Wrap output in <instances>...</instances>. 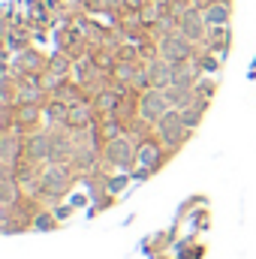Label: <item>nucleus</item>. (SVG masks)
Masks as SVG:
<instances>
[{
	"label": "nucleus",
	"mask_w": 256,
	"mask_h": 259,
	"mask_svg": "<svg viewBox=\"0 0 256 259\" xmlns=\"http://www.w3.org/2000/svg\"><path fill=\"white\" fill-rule=\"evenodd\" d=\"M202 12H205L208 27H229V15H232L229 0H214V3H208Z\"/></svg>",
	"instance_id": "obj_9"
},
{
	"label": "nucleus",
	"mask_w": 256,
	"mask_h": 259,
	"mask_svg": "<svg viewBox=\"0 0 256 259\" xmlns=\"http://www.w3.org/2000/svg\"><path fill=\"white\" fill-rule=\"evenodd\" d=\"M124 187H127V178H124V175L109 181V193H118V190H124Z\"/></svg>",
	"instance_id": "obj_21"
},
{
	"label": "nucleus",
	"mask_w": 256,
	"mask_h": 259,
	"mask_svg": "<svg viewBox=\"0 0 256 259\" xmlns=\"http://www.w3.org/2000/svg\"><path fill=\"white\" fill-rule=\"evenodd\" d=\"M178 30L193 39V42H205L208 39V21H205V12L199 9V6H190V9H184L181 12V18H178Z\"/></svg>",
	"instance_id": "obj_5"
},
{
	"label": "nucleus",
	"mask_w": 256,
	"mask_h": 259,
	"mask_svg": "<svg viewBox=\"0 0 256 259\" xmlns=\"http://www.w3.org/2000/svg\"><path fill=\"white\" fill-rule=\"evenodd\" d=\"M157 136H160V142H163L169 151H175L178 145L187 142L190 130H187L184 118H181V109H169V112L157 121Z\"/></svg>",
	"instance_id": "obj_1"
},
{
	"label": "nucleus",
	"mask_w": 256,
	"mask_h": 259,
	"mask_svg": "<svg viewBox=\"0 0 256 259\" xmlns=\"http://www.w3.org/2000/svg\"><path fill=\"white\" fill-rule=\"evenodd\" d=\"M58 226V214H49V211H39L36 217H33V229H39V232H52Z\"/></svg>",
	"instance_id": "obj_16"
},
{
	"label": "nucleus",
	"mask_w": 256,
	"mask_h": 259,
	"mask_svg": "<svg viewBox=\"0 0 256 259\" xmlns=\"http://www.w3.org/2000/svg\"><path fill=\"white\" fill-rule=\"evenodd\" d=\"M69 124L72 127H88L91 124V109L88 106H69Z\"/></svg>",
	"instance_id": "obj_15"
},
{
	"label": "nucleus",
	"mask_w": 256,
	"mask_h": 259,
	"mask_svg": "<svg viewBox=\"0 0 256 259\" xmlns=\"http://www.w3.org/2000/svg\"><path fill=\"white\" fill-rule=\"evenodd\" d=\"M106 160H109V166H115V169H121V172H130L133 166H139L136 148L130 145L124 136L109 139V145H106Z\"/></svg>",
	"instance_id": "obj_4"
},
{
	"label": "nucleus",
	"mask_w": 256,
	"mask_h": 259,
	"mask_svg": "<svg viewBox=\"0 0 256 259\" xmlns=\"http://www.w3.org/2000/svg\"><path fill=\"white\" fill-rule=\"evenodd\" d=\"M193 6H199V9H205V6H208V3H214V0H190Z\"/></svg>",
	"instance_id": "obj_22"
},
{
	"label": "nucleus",
	"mask_w": 256,
	"mask_h": 259,
	"mask_svg": "<svg viewBox=\"0 0 256 259\" xmlns=\"http://www.w3.org/2000/svg\"><path fill=\"white\" fill-rule=\"evenodd\" d=\"M163 91H166V100H169V106H172V109H184V106H190L193 100H196V88L169 84V88H163Z\"/></svg>",
	"instance_id": "obj_11"
},
{
	"label": "nucleus",
	"mask_w": 256,
	"mask_h": 259,
	"mask_svg": "<svg viewBox=\"0 0 256 259\" xmlns=\"http://www.w3.org/2000/svg\"><path fill=\"white\" fill-rule=\"evenodd\" d=\"M208 36H211V42H208V49L217 55V49H220V55L226 52V46H229V30L226 27H211L208 30Z\"/></svg>",
	"instance_id": "obj_14"
},
{
	"label": "nucleus",
	"mask_w": 256,
	"mask_h": 259,
	"mask_svg": "<svg viewBox=\"0 0 256 259\" xmlns=\"http://www.w3.org/2000/svg\"><path fill=\"white\" fill-rule=\"evenodd\" d=\"M196 97L205 100V103H211V97H214V81H211V78H199V81H196Z\"/></svg>",
	"instance_id": "obj_18"
},
{
	"label": "nucleus",
	"mask_w": 256,
	"mask_h": 259,
	"mask_svg": "<svg viewBox=\"0 0 256 259\" xmlns=\"http://www.w3.org/2000/svg\"><path fill=\"white\" fill-rule=\"evenodd\" d=\"M169 109H172V106H169L163 88H148V91L139 97V118H142L145 124H157Z\"/></svg>",
	"instance_id": "obj_3"
},
{
	"label": "nucleus",
	"mask_w": 256,
	"mask_h": 259,
	"mask_svg": "<svg viewBox=\"0 0 256 259\" xmlns=\"http://www.w3.org/2000/svg\"><path fill=\"white\" fill-rule=\"evenodd\" d=\"M121 97H124L121 88H115V91H103V94L97 97V109H103V112H115V109L121 106Z\"/></svg>",
	"instance_id": "obj_13"
},
{
	"label": "nucleus",
	"mask_w": 256,
	"mask_h": 259,
	"mask_svg": "<svg viewBox=\"0 0 256 259\" xmlns=\"http://www.w3.org/2000/svg\"><path fill=\"white\" fill-rule=\"evenodd\" d=\"M6 49H9V52H12V49H21V52H24V49H27V36L9 30V33H6Z\"/></svg>",
	"instance_id": "obj_20"
},
{
	"label": "nucleus",
	"mask_w": 256,
	"mask_h": 259,
	"mask_svg": "<svg viewBox=\"0 0 256 259\" xmlns=\"http://www.w3.org/2000/svg\"><path fill=\"white\" fill-rule=\"evenodd\" d=\"M145 72H148V78H151V88H169V81H172V64H169L166 58L151 61Z\"/></svg>",
	"instance_id": "obj_10"
},
{
	"label": "nucleus",
	"mask_w": 256,
	"mask_h": 259,
	"mask_svg": "<svg viewBox=\"0 0 256 259\" xmlns=\"http://www.w3.org/2000/svg\"><path fill=\"white\" fill-rule=\"evenodd\" d=\"M163 142H142L139 148H136V160H139V178H148L151 172H157L160 166H163Z\"/></svg>",
	"instance_id": "obj_6"
},
{
	"label": "nucleus",
	"mask_w": 256,
	"mask_h": 259,
	"mask_svg": "<svg viewBox=\"0 0 256 259\" xmlns=\"http://www.w3.org/2000/svg\"><path fill=\"white\" fill-rule=\"evenodd\" d=\"M39 187H42V193L52 196V199L64 196L66 187H69V169L64 163H49V169L39 175Z\"/></svg>",
	"instance_id": "obj_7"
},
{
	"label": "nucleus",
	"mask_w": 256,
	"mask_h": 259,
	"mask_svg": "<svg viewBox=\"0 0 256 259\" xmlns=\"http://www.w3.org/2000/svg\"><path fill=\"white\" fill-rule=\"evenodd\" d=\"M21 69H24V75H27V69H42V58L33 52H21Z\"/></svg>",
	"instance_id": "obj_19"
},
{
	"label": "nucleus",
	"mask_w": 256,
	"mask_h": 259,
	"mask_svg": "<svg viewBox=\"0 0 256 259\" xmlns=\"http://www.w3.org/2000/svg\"><path fill=\"white\" fill-rule=\"evenodd\" d=\"M160 58H166L169 64H187L193 58V39H187L181 30H169L160 39Z\"/></svg>",
	"instance_id": "obj_2"
},
{
	"label": "nucleus",
	"mask_w": 256,
	"mask_h": 259,
	"mask_svg": "<svg viewBox=\"0 0 256 259\" xmlns=\"http://www.w3.org/2000/svg\"><path fill=\"white\" fill-rule=\"evenodd\" d=\"M205 109H208V103L205 100H193L190 106H184L181 109V118H184V124H187V130H196L199 124H202V115H205Z\"/></svg>",
	"instance_id": "obj_12"
},
{
	"label": "nucleus",
	"mask_w": 256,
	"mask_h": 259,
	"mask_svg": "<svg viewBox=\"0 0 256 259\" xmlns=\"http://www.w3.org/2000/svg\"><path fill=\"white\" fill-rule=\"evenodd\" d=\"M39 121V109L36 106H18V124L21 127H33Z\"/></svg>",
	"instance_id": "obj_17"
},
{
	"label": "nucleus",
	"mask_w": 256,
	"mask_h": 259,
	"mask_svg": "<svg viewBox=\"0 0 256 259\" xmlns=\"http://www.w3.org/2000/svg\"><path fill=\"white\" fill-rule=\"evenodd\" d=\"M24 151L30 160H49L52 157V133H33L24 142Z\"/></svg>",
	"instance_id": "obj_8"
}]
</instances>
